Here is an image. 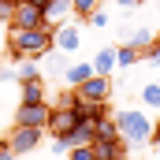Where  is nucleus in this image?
Returning <instances> with one entry per match:
<instances>
[{
  "instance_id": "6e6552de",
  "label": "nucleus",
  "mask_w": 160,
  "mask_h": 160,
  "mask_svg": "<svg viewBox=\"0 0 160 160\" xmlns=\"http://www.w3.org/2000/svg\"><path fill=\"white\" fill-rule=\"evenodd\" d=\"M75 93L86 97V101H108V97H112V75H93V78L82 82Z\"/></svg>"
},
{
  "instance_id": "4468645a",
  "label": "nucleus",
  "mask_w": 160,
  "mask_h": 160,
  "mask_svg": "<svg viewBox=\"0 0 160 160\" xmlns=\"http://www.w3.org/2000/svg\"><path fill=\"white\" fill-rule=\"evenodd\" d=\"M89 63H93V71H97V75H112V71H116V45H104Z\"/></svg>"
},
{
  "instance_id": "2eb2a0df",
  "label": "nucleus",
  "mask_w": 160,
  "mask_h": 160,
  "mask_svg": "<svg viewBox=\"0 0 160 160\" xmlns=\"http://www.w3.org/2000/svg\"><path fill=\"white\" fill-rule=\"evenodd\" d=\"M153 38H157V34H153L149 26H134V30H127V45L138 48V52H145V48L153 45Z\"/></svg>"
},
{
  "instance_id": "f3484780",
  "label": "nucleus",
  "mask_w": 160,
  "mask_h": 160,
  "mask_svg": "<svg viewBox=\"0 0 160 160\" xmlns=\"http://www.w3.org/2000/svg\"><path fill=\"white\" fill-rule=\"evenodd\" d=\"M116 138H119L116 116H101V119H97V138H93V142H116Z\"/></svg>"
},
{
  "instance_id": "c756f323",
  "label": "nucleus",
  "mask_w": 160,
  "mask_h": 160,
  "mask_svg": "<svg viewBox=\"0 0 160 160\" xmlns=\"http://www.w3.org/2000/svg\"><path fill=\"white\" fill-rule=\"evenodd\" d=\"M30 4H38V8H45V4H48V0H30Z\"/></svg>"
},
{
  "instance_id": "6ab92c4d",
  "label": "nucleus",
  "mask_w": 160,
  "mask_h": 160,
  "mask_svg": "<svg viewBox=\"0 0 160 160\" xmlns=\"http://www.w3.org/2000/svg\"><path fill=\"white\" fill-rule=\"evenodd\" d=\"M138 60H142V52H138V48H130V45H119V48H116V67H119V71L134 67Z\"/></svg>"
},
{
  "instance_id": "5701e85b",
  "label": "nucleus",
  "mask_w": 160,
  "mask_h": 160,
  "mask_svg": "<svg viewBox=\"0 0 160 160\" xmlns=\"http://www.w3.org/2000/svg\"><path fill=\"white\" fill-rule=\"evenodd\" d=\"M86 19H89V26H97V30H104V26H108V22H112V19H108V11H104V8H97V11H93V15H86Z\"/></svg>"
},
{
  "instance_id": "9b49d317",
  "label": "nucleus",
  "mask_w": 160,
  "mask_h": 160,
  "mask_svg": "<svg viewBox=\"0 0 160 160\" xmlns=\"http://www.w3.org/2000/svg\"><path fill=\"white\" fill-rule=\"evenodd\" d=\"M93 75H97V71H93V63H89V60L71 63V67H67V75H63V86H67V89H78L82 82H86V78H93Z\"/></svg>"
},
{
  "instance_id": "cd10ccee",
  "label": "nucleus",
  "mask_w": 160,
  "mask_h": 160,
  "mask_svg": "<svg viewBox=\"0 0 160 160\" xmlns=\"http://www.w3.org/2000/svg\"><path fill=\"white\" fill-rule=\"evenodd\" d=\"M0 160H19V157H15V153H11V149L4 145V149H0Z\"/></svg>"
},
{
  "instance_id": "0eeeda50",
  "label": "nucleus",
  "mask_w": 160,
  "mask_h": 160,
  "mask_svg": "<svg viewBox=\"0 0 160 160\" xmlns=\"http://www.w3.org/2000/svg\"><path fill=\"white\" fill-rule=\"evenodd\" d=\"M8 26H19V30H38V26H45V8L30 4V0H19V4H15V11H11V22H8Z\"/></svg>"
},
{
  "instance_id": "412c9836",
  "label": "nucleus",
  "mask_w": 160,
  "mask_h": 160,
  "mask_svg": "<svg viewBox=\"0 0 160 160\" xmlns=\"http://www.w3.org/2000/svg\"><path fill=\"white\" fill-rule=\"evenodd\" d=\"M71 8H75V15H93L101 8V0H71Z\"/></svg>"
},
{
  "instance_id": "1a4fd4ad",
  "label": "nucleus",
  "mask_w": 160,
  "mask_h": 160,
  "mask_svg": "<svg viewBox=\"0 0 160 160\" xmlns=\"http://www.w3.org/2000/svg\"><path fill=\"white\" fill-rule=\"evenodd\" d=\"M71 15H75L71 0H48V4H45V26H60V22H67Z\"/></svg>"
},
{
  "instance_id": "bb28decb",
  "label": "nucleus",
  "mask_w": 160,
  "mask_h": 160,
  "mask_svg": "<svg viewBox=\"0 0 160 160\" xmlns=\"http://www.w3.org/2000/svg\"><path fill=\"white\" fill-rule=\"evenodd\" d=\"M149 145H153V149L160 153V123H153V142H149Z\"/></svg>"
},
{
  "instance_id": "f8f14e48",
  "label": "nucleus",
  "mask_w": 160,
  "mask_h": 160,
  "mask_svg": "<svg viewBox=\"0 0 160 160\" xmlns=\"http://www.w3.org/2000/svg\"><path fill=\"white\" fill-rule=\"evenodd\" d=\"M93 153H97V160H123L127 145H123V138H116V142H93Z\"/></svg>"
},
{
  "instance_id": "aec40b11",
  "label": "nucleus",
  "mask_w": 160,
  "mask_h": 160,
  "mask_svg": "<svg viewBox=\"0 0 160 160\" xmlns=\"http://www.w3.org/2000/svg\"><path fill=\"white\" fill-rule=\"evenodd\" d=\"M26 78H41V67L34 63V60H22L19 71H15V82H26Z\"/></svg>"
},
{
  "instance_id": "a878e982",
  "label": "nucleus",
  "mask_w": 160,
  "mask_h": 160,
  "mask_svg": "<svg viewBox=\"0 0 160 160\" xmlns=\"http://www.w3.org/2000/svg\"><path fill=\"white\" fill-rule=\"evenodd\" d=\"M11 11H15V0H0V22H11Z\"/></svg>"
},
{
  "instance_id": "a211bd4d",
  "label": "nucleus",
  "mask_w": 160,
  "mask_h": 160,
  "mask_svg": "<svg viewBox=\"0 0 160 160\" xmlns=\"http://www.w3.org/2000/svg\"><path fill=\"white\" fill-rule=\"evenodd\" d=\"M138 93H142V104H145L149 112H160V82H145Z\"/></svg>"
},
{
  "instance_id": "f03ea898",
  "label": "nucleus",
  "mask_w": 160,
  "mask_h": 160,
  "mask_svg": "<svg viewBox=\"0 0 160 160\" xmlns=\"http://www.w3.org/2000/svg\"><path fill=\"white\" fill-rule=\"evenodd\" d=\"M116 127H119V138L127 145V153H138V149H145L153 142V119L142 108H119L116 112Z\"/></svg>"
},
{
  "instance_id": "c85d7f7f",
  "label": "nucleus",
  "mask_w": 160,
  "mask_h": 160,
  "mask_svg": "<svg viewBox=\"0 0 160 160\" xmlns=\"http://www.w3.org/2000/svg\"><path fill=\"white\" fill-rule=\"evenodd\" d=\"M116 4H123V8H134V4H142V0H116Z\"/></svg>"
},
{
  "instance_id": "393cba45",
  "label": "nucleus",
  "mask_w": 160,
  "mask_h": 160,
  "mask_svg": "<svg viewBox=\"0 0 160 160\" xmlns=\"http://www.w3.org/2000/svg\"><path fill=\"white\" fill-rule=\"evenodd\" d=\"M48 149H52V157H63V153H71L67 138H52V142H48Z\"/></svg>"
},
{
  "instance_id": "9d476101",
  "label": "nucleus",
  "mask_w": 160,
  "mask_h": 160,
  "mask_svg": "<svg viewBox=\"0 0 160 160\" xmlns=\"http://www.w3.org/2000/svg\"><path fill=\"white\" fill-rule=\"evenodd\" d=\"M75 116L78 119H101V116H108V104L104 101H86V97H75Z\"/></svg>"
},
{
  "instance_id": "7ed1b4c3",
  "label": "nucleus",
  "mask_w": 160,
  "mask_h": 160,
  "mask_svg": "<svg viewBox=\"0 0 160 160\" xmlns=\"http://www.w3.org/2000/svg\"><path fill=\"white\" fill-rule=\"evenodd\" d=\"M48 112H52V104H48V101H22V104L15 108L11 123H15V127H41V130H45Z\"/></svg>"
},
{
  "instance_id": "b1692460",
  "label": "nucleus",
  "mask_w": 160,
  "mask_h": 160,
  "mask_svg": "<svg viewBox=\"0 0 160 160\" xmlns=\"http://www.w3.org/2000/svg\"><path fill=\"white\" fill-rule=\"evenodd\" d=\"M71 160H97V153H93V145H75Z\"/></svg>"
},
{
  "instance_id": "7c9ffc66",
  "label": "nucleus",
  "mask_w": 160,
  "mask_h": 160,
  "mask_svg": "<svg viewBox=\"0 0 160 160\" xmlns=\"http://www.w3.org/2000/svg\"><path fill=\"white\" fill-rule=\"evenodd\" d=\"M157 22H160V0H157Z\"/></svg>"
},
{
  "instance_id": "f257e3e1",
  "label": "nucleus",
  "mask_w": 160,
  "mask_h": 160,
  "mask_svg": "<svg viewBox=\"0 0 160 160\" xmlns=\"http://www.w3.org/2000/svg\"><path fill=\"white\" fill-rule=\"evenodd\" d=\"M8 45H11V60H45L56 48L52 45V26H38V30L8 26Z\"/></svg>"
},
{
  "instance_id": "dca6fc26",
  "label": "nucleus",
  "mask_w": 160,
  "mask_h": 160,
  "mask_svg": "<svg viewBox=\"0 0 160 160\" xmlns=\"http://www.w3.org/2000/svg\"><path fill=\"white\" fill-rule=\"evenodd\" d=\"M22 101H48L45 78H26V82H22Z\"/></svg>"
},
{
  "instance_id": "20e7f679",
  "label": "nucleus",
  "mask_w": 160,
  "mask_h": 160,
  "mask_svg": "<svg viewBox=\"0 0 160 160\" xmlns=\"http://www.w3.org/2000/svg\"><path fill=\"white\" fill-rule=\"evenodd\" d=\"M41 138H45L41 127H11V134H8V149H11L15 157H26V153H34V149L41 145Z\"/></svg>"
},
{
  "instance_id": "39448f33",
  "label": "nucleus",
  "mask_w": 160,
  "mask_h": 160,
  "mask_svg": "<svg viewBox=\"0 0 160 160\" xmlns=\"http://www.w3.org/2000/svg\"><path fill=\"white\" fill-rule=\"evenodd\" d=\"M78 127V116H75V108H67V104H52V112H48V123H45V134H52V138H63V134H71Z\"/></svg>"
},
{
  "instance_id": "423d86ee",
  "label": "nucleus",
  "mask_w": 160,
  "mask_h": 160,
  "mask_svg": "<svg viewBox=\"0 0 160 160\" xmlns=\"http://www.w3.org/2000/svg\"><path fill=\"white\" fill-rule=\"evenodd\" d=\"M52 45L60 48V52H78L82 48V26L75 19H67V22H60V26H52Z\"/></svg>"
},
{
  "instance_id": "4be33fe9",
  "label": "nucleus",
  "mask_w": 160,
  "mask_h": 160,
  "mask_svg": "<svg viewBox=\"0 0 160 160\" xmlns=\"http://www.w3.org/2000/svg\"><path fill=\"white\" fill-rule=\"evenodd\" d=\"M142 60H149L153 67H160V38H153V45H149V48L142 52Z\"/></svg>"
},
{
  "instance_id": "ddd939ff",
  "label": "nucleus",
  "mask_w": 160,
  "mask_h": 160,
  "mask_svg": "<svg viewBox=\"0 0 160 160\" xmlns=\"http://www.w3.org/2000/svg\"><path fill=\"white\" fill-rule=\"evenodd\" d=\"M41 63H45V71H48L52 78H60V82H63V75H67V67H71V63H67V52H60V48H52Z\"/></svg>"
}]
</instances>
